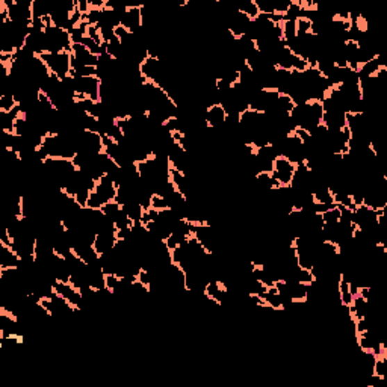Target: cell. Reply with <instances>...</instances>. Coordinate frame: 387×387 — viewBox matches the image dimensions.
I'll use <instances>...</instances> for the list:
<instances>
[{"mask_svg": "<svg viewBox=\"0 0 387 387\" xmlns=\"http://www.w3.org/2000/svg\"><path fill=\"white\" fill-rule=\"evenodd\" d=\"M299 167V162L292 160L285 154H277L274 160L271 174L280 188H290L292 180Z\"/></svg>", "mask_w": 387, "mask_h": 387, "instance_id": "cell-1", "label": "cell"}, {"mask_svg": "<svg viewBox=\"0 0 387 387\" xmlns=\"http://www.w3.org/2000/svg\"><path fill=\"white\" fill-rule=\"evenodd\" d=\"M229 113L221 103L206 106L204 109V126L208 131H221L229 124Z\"/></svg>", "mask_w": 387, "mask_h": 387, "instance_id": "cell-2", "label": "cell"}]
</instances>
